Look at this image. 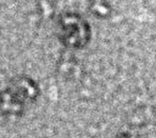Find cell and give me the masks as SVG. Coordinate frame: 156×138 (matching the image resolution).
I'll return each mask as SVG.
<instances>
[{
  "instance_id": "2",
  "label": "cell",
  "mask_w": 156,
  "mask_h": 138,
  "mask_svg": "<svg viewBox=\"0 0 156 138\" xmlns=\"http://www.w3.org/2000/svg\"><path fill=\"white\" fill-rule=\"evenodd\" d=\"M115 138H137V136H135L134 134L130 133V132H124L117 135Z\"/></svg>"
},
{
  "instance_id": "1",
  "label": "cell",
  "mask_w": 156,
  "mask_h": 138,
  "mask_svg": "<svg viewBox=\"0 0 156 138\" xmlns=\"http://www.w3.org/2000/svg\"><path fill=\"white\" fill-rule=\"evenodd\" d=\"M39 92L38 86L31 78L19 76L12 80L0 94V116L20 115L27 104L37 99Z\"/></svg>"
}]
</instances>
